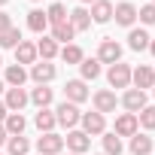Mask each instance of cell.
I'll list each match as a JSON object with an SVG mask.
<instances>
[{"mask_svg":"<svg viewBox=\"0 0 155 155\" xmlns=\"http://www.w3.org/2000/svg\"><path fill=\"white\" fill-rule=\"evenodd\" d=\"M55 119H58V125H61V128H67V131H73L76 125H79V119H82V113H79V107H76V104H70V101H64V104H58V107H55Z\"/></svg>","mask_w":155,"mask_h":155,"instance_id":"cell-1","label":"cell"},{"mask_svg":"<svg viewBox=\"0 0 155 155\" xmlns=\"http://www.w3.org/2000/svg\"><path fill=\"white\" fill-rule=\"evenodd\" d=\"M31 79L37 82V85H49L55 76H58V67L52 64V61H37V64H31Z\"/></svg>","mask_w":155,"mask_h":155,"instance_id":"cell-2","label":"cell"},{"mask_svg":"<svg viewBox=\"0 0 155 155\" xmlns=\"http://www.w3.org/2000/svg\"><path fill=\"white\" fill-rule=\"evenodd\" d=\"M107 82L113 85V88H128L131 85V67L128 64H110V73H107Z\"/></svg>","mask_w":155,"mask_h":155,"instance_id":"cell-3","label":"cell"},{"mask_svg":"<svg viewBox=\"0 0 155 155\" xmlns=\"http://www.w3.org/2000/svg\"><path fill=\"white\" fill-rule=\"evenodd\" d=\"M79 125H82V131H85L88 137H97V134H107V119H104L101 113H82Z\"/></svg>","mask_w":155,"mask_h":155,"instance_id":"cell-4","label":"cell"},{"mask_svg":"<svg viewBox=\"0 0 155 155\" xmlns=\"http://www.w3.org/2000/svg\"><path fill=\"white\" fill-rule=\"evenodd\" d=\"M37 149H40V155H58V152L64 149V137H61V134H55V131H49V134H40V140H37Z\"/></svg>","mask_w":155,"mask_h":155,"instance_id":"cell-5","label":"cell"},{"mask_svg":"<svg viewBox=\"0 0 155 155\" xmlns=\"http://www.w3.org/2000/svg\"><path fill=\"white\" fill-rule=\"evenodd\" d=\"M64 101H70V104H76V107H79L82 101H88L85 82H82V79H67V85H64Z\"/></svg>","mask_w":155,"mask_h":155,"instance_id":"cell-6","label":"cell"},{"mask_svg":"<svg viewBox=\"0 0 155 155\" xmlns=\"http://www.w3.org/2000/svg\"><path fill=\"white\" fill-rule=\"evenodd\" d=\"M64 146H67L70 152H76V155H82V152H88V146H91V137H88L85 131H67V137H64Z\"/></svg>","mask_w":155,"mask_h":155,"instance_id":"cell-7","label":"cell"},{"mask_svg":"<svg viewBox=\"0 0 155 155\" xmlns=\"http://www.w3.org/2000/svg\"><path fill=\"white\" fill-rule=\"evenodd\" d=\"M131 82H134V88H140V91L152 88V85H155V70H152V67H146V64L134 67V70H131Z\"/></svg>","mask_w":155,"mask_h":155,"instance_id":"cell-8","label":"cell"},{"mask_svg":"<svg viewBox=\"0 0 155 155\" xmlns=\"http://www.w3.org/2000/svg\"><path fill=\"white\" fill-rule=\"evenodd\" d=\"M97 61L101 64H119L122 61V46L116 40H104L101 49H97Z\"/></svg>","mask_w":155,"mask_h":155,"instance_id":"cell-9","label":"cell"},{"mask_svg":"<svg viewBox=\"0 0 155 155\" xmlns=\"http://www.w3.org/2000/svg\"><path fill=\"white\" fill-rule=\"evenodd\" d=\"M3 104H6V110H9V113H21V110L31 104V97H28V91H25V88H6Z\"/></svg>","mask_w":155,"mask_h":155,"instance_id":"cell-10","label":"cell"},{"mask_svg":"<svg viewBox=\"0 0 155 155\" xmlns=\"http://www.w3.org/2000/svg\"><path fill=\"white\" fill-rule=\"evenodd\" d=\"M91 101H94V113H101V116H104V113H116V104H119V101H116V91H110V88L94 91Z\"/></svg>","mask_w":155,"mask_h":155,"instance_id":"cell-11","label":"cell"},{"mask_svg":"<svg viewBox=\"0 0 155 155\" xmlns=\"http://www.w3.org/2000/svg\"><path fill=\"white\" fill-rule=\"evenodd\" d=\"M122 107H125L128 113L137 116L143 107H149V104H146V91H140V88H128V91L122 94Z\"/></svg>","mask_w":155,"mask_h":155,"instance_id":"cell-12","label":"cell"},{"mask_svg":"<svg viewBox=\"0 0 155 155\" xmlns=\"http://www.w3.org/2000/svg\"><path fill=\"white\" fill-rule=\"evenodd\" d=\"M137 116L134 113H122V116H116V128H113V134L116 137H134L137 134Z\"/></svg>","mask_w":155,"mask_h":155,"instance_id":"cell-13","label":"cell"},{"mask_svg":"<svg viewBox=\"0 0 155 155\" xmlns=\"http://www.w3.org/2000/svg\"><path fill=\"white\" fill-rule=\"evenodd\" d=\"M113 18L122 25V28H131L134 21H137V6L134 3H128V0H125V3H119V6H113Z\"/></svg>","mask_w":155,"mask_h":155,"instance_id":"cell-14","label":"cell"},{"mask_svg":"<svg viewBox=\"0 0 155 155\" xmlns=\"http://www.w3.org/2000/svg\"><path fill=\"white\" fill-rule=\"evenodd\" d=\"M67 21H70V28H73L76 34H82V31H88V28H91V15H88V9H85V6H76L73 12H67Z\"/></svg>","mask_w":155,"mask_h":155,"instance_id":"cell-15","label":"cell"},{"mask_svg":"<svg viewBox=\"0 0 155 155\" xmlns=\"http://www.w3.org/2000/svg\"><path fill=\"white\" fill-rule=\"evenodd\" d=\"M37 43H28V40H21L18 46H15V64H37Z\"/></svg>","mask_w":155,"mask_h":155,"instance_id":"cell-16","label":"cell"},{"mask_svg":"<svg viewBox=\"0 0 155 155\" xmlns=\"http://www.w3.org/2000/svg\"><path fill=\"white\" fill-rule=\"evenodd\" d=\"M88 15H91L94 25H107V21L113 18V3H110V0H94Z\"/></svg>","mask_w":155,"mask_h":155,"instance_id":"cell-17","label":"cell"},{"mask_svg":"<svg viewBox=\"0 0 155 155\" xmlns=\"http://www.w3.org/2000/svg\"><path fill=\"white\" fill-rule=\"evenodd\" d=\"M3 82H6L9 88H21V85L28 82V70H25L21 64H9V67H6V76H3Z\"/></svg>","mask_w":155,"mask_h":155,"instance_id":"cell-18","label":"cell"},{"mask_svg":"<svg viewBox=\"0 0 155 155\" xmlns=\"http://www.w3.org/2000/svg\"><path fill=\"white\" fill-rule=\"evenodd\" d=\"M34 125L40 128V134H49V131H55L58 119H55V113L46 107V110H37V116H34Z\"/></svg>","mask_w":155,"mask_h":155,"instance_id":"cell-19","label":"cell"},{"mask_svg":"<svg viewBox=\"0 0 155 155\" xmlns=\"http://www.w3.org/2000/svg\"><path fill=\"white\" fill-rule=\"evenodd\" d=\"M3 128H6V134H9V137H18V134H25L28 122H25V116H21V113H9V116L3 119Z\"/></svg>","mask_w":155,"mask_h":155,"instance_id":"cell-20","label":"cell"},{"mask_svg":"<svg viewBox=\"0 0 155 155\" xmlns=\"http://www.w3.org/2000/svg\"><path fill=\"white\" fill-rule=\"evenodd\" d=\"M128 149H131V155H149V152H152V137L137 131V134L131 137V146H128Z\"/></svg>","mask_w":155,"mask_h":155,"instance_id":"cell-21","label":"cell"},{"mask_svg":"<svg viewBox=\"0 0 155 155\" xmlns=\"http://www.w3.org/2000/svg\"><path fill=\"white\" fill-rule=\"evenodd\" d=\"M28 97H31V104H34L37 110H46V107L52 104V88H49V85H37Z\"/></svg>","mask_w":155,"mask_h":155,"instance_id":"cell-22","label":"cell"},{"mask_svg":"<svg viewBox=\"0 0 155 155\" xmlns=\"http://www.w3.org/2000/svg\"><path fill=\"white\" fill-rule=\"evenodd\" d=\"M79 73H82V82H88V79H97V76H101V61H97V58H82V64H79Z\"/></svg>","mask_w":155,"mask_h":155,"instance_id":"cell-23","label":"cell"},{"mask_svg":"<svg viewBox=\"0 0 155 155\" xmlns=\"http://www.w3.org/2000/svg\"><path fill=\"white\" fill-rule=\"evenodd\" d=\"M28 28H31L34 34H43V31L49 28V18H46V12H43V9H31V12H28Z\"/></svg>","mask_w":155,"mask_h":155,"instance_id":"cell-24","label":"cell"},{"mask_svg":"<svg viewBox=\"0 0 155 155\" xmlns=\"http://www.w3.org/2000/svg\"><path fill=\"white\" fill-rule=\"evenodd\" d=\"M128 46H131L134 52H143V49H149V34H146L143 28H134V31L128 34Z\"/></svg>","mask_w":155,"mask_h":155,"instance_id":"cell-25","label":"cell"},{"mask_svg":"<svg viewBox=\"0 0 155 155\" xmlns=\"http://www.w3.org/2000/svg\"><path fill=\"white\" fill-rule=\"evenodd\" d=\"M37 55H40L43 61H52V58H58V43H55L52 37H43V40L37 43Z\"/></svg>","mask_w":155,"mask_h":155,"instance_id":"cell-26","label":"cell"},{"mask_svg":"<svg viewBox=\"0 0 155 155\" xmlns=\"http://www.w3.org/2000/svg\"><path fill=\"white\" fill-rule=\"evenodd\" d=\"M6 149H9V155H28V152H31V140H28L25 134L9 137V140H6Z\"/></svg>","mask_w":155,"mask_h":155,"instance_id":"cell-27","label":"cell"},{"mask_svg":"<svg viewBox=\"0 0 155 155\" xmlns=\"http://www.w3.org/2000/svg\"><path fill=\"white\" fill-rule=\"evenodd\" d=\"M58 55H61V61H64V64H82V58H85V52H82L79 46H76V43L64 46V49H61Z\"/></svg>","mask_w":155,"mask_h":155,"instance_id":"cell-28","label":"cell"},{"mask_svg":"<svg viewBox=\"0 0 155 155\" xmlns=\"http://www.w3.org/2000/svg\"><path fill=\"white\" fill-rule=\"evenodd\" d=\"M76 37V31L70 28V21H64V25H55L52 28V40L55 43H64V46H70V40Z\"/></svg>","mask_w":155,"mask_h":155,"instance_id":"cell-29","label":"cell"},{"mask_svg":"<svg viewBox=\"0 0 155 155\" xmlns=\"http://www.w3.org/2000/svg\"><path fill=\"white\" fill-rule=\"evenodd\" d=\"M46 18H49L52 28H55V25H64V21H67V6H64V3H52V6L46 9Z\"/></svg>","mask_w":155,"mask_h":155,"instance_id":"cell-30","label":"cell"},{"mask_svg":"<svg viewBox=\"0 0 155 155\" xmlns=\"http://www.w3.org/2000/svg\"><path fill=\"white\" fill-rule=\"evenodd\" d=\"M101 140H104V155H122V149H125V146H122V137H116V134L110 131V134H104Z\"/></svg>","mask_w":155,"mask_h":155,"instance_id":"cell-31","label":"cell"},{"mask_svg":"<svg viewBox=\"0 0 155 155\" xmlns=\"http://www.w3.org/2000/svg\"><path fill=\"white\" fill-rule=\"evenodd\" d=\"M18 43H21V31H18L15 25H12L9 31H3V34H0V49H15Z\"/></svg>","mask_w":155,"mask_h":155,"instance_id":"cell-32","label":"cell"},{"mask_svg":"<svg viewBox=\"0 0 155 155\" xmlns=\"http://www.w3.org/2000/svg\"><path fill=\"white\" fill-rule=\"evenodd\" d=\"M137 125H143L146 131H155V107H143L137 113Z\"/></svg>","mask_w":155,"mask_h":155,"instance_id":"cell-33","label":"cell"},{"mask_svg":"<svg viewBox=\"0 0 155 155\" xmlns=\"http://www.w3.org/2000/svg\"><path fill=\"white\" fill-rule=\"evenodd\" d=\"M137 18H140L143 25H155V3H146V6H140V9H137Z\"/></svg>","mask_w":155,"mask_h":155,"instance_id":"cell-34","label":"cell"},{"mask_svg":"<svg viewBox=\"0 0 155 155\" xmlns=\"http://www.w3.org/2000/svg\"><path fill=\"white\" fill-rule=\"evenodd\" d=\"M9 28H12V15H9V12H0V34L9 31Z\"/></svg>","mask_w":155,"mask_h":155,"instance_id":"cell-35","label":"cell"},{"mask_svg":"<svg viewBox=\"0 0 155 155\" xmlns=\"http://www.w3.org/2000/svg\"><path fill=\"white\" fill-rule=\"evenodd\" d=\"M6 116H9V110H6V104H3V101H0V125H3V119H6Z\"/></svg>","mask_w":155,"mask_h":155,"instance_id":"cell-36","label":"cell"},{"mask_svg":"<svg viewBox=\"0 0 155 155\" xmlns=\"http://www.w3.org/2000/svg\"><path fill=\"white\" fill-rule=\"evenodd\" d=\"M6 140H9V134H6V128L0 125V146H6Z\"/></svg>","mask_w":155,"mask_h":155,"instance_id":"cell-37","label":"cell"},{"mask_svg":"<svg viewBox=\"0 0 155 155\" xmlns=\"http://www.w3.org/2000/svg\"><path fill=\"white\" fill-rule=\"evenodd\" d=\"M149 52H152V55H155V40H149Z\"/></svg>","mask_w":155,"mask_h":155,"instance_id":"cell-38","label":"cell"},{"mask_svg":"<svg viewBox=\"0 0 155 155\" xmlns=\"http://www.w3.org/2000/svg\"><path fill=\"white\" fill-rule=\"evenodd\" d=\"M3 91H6V82H3V79H0V94H3Z\"/></svg>","mask_w":155,"mask_h":155,"instance_id":"cell-39","label":"cell"},{"mask_svg":"<svg viewBox=\"0 0 155 155\" xmlns=\"http://www.w3.org/2000/svg\"><path fill=\"white\" fill-rule=\"evenodd\" d=\"M3 3H9V0H0V6H3Z\"/></svg>","mask_w":155,"mask_h":155,"instance_id":"cell-40","label":"cell"},{"mask_svg":"<svg viewBox=\"0 0 155 155\" xmlns=\"http://www.w3.org/2000/svg\"><path fill=\"white\" fill-rule=\"evenodd\" d=\"M82 3H94V0H82Z\"/></svg>","mask_w":155,"mask_h":155,"instance_id":"cell-41","label":"cell"},{"mask_svg":"<svg viewBox=\"0 0 155 155\" xmlns=\"http://www.w3.org/2000/svg\"><path fill=\"white\" fill-rule=\"evenodd\" d=\"M152 94H155V85H152Z\"/></svg>","mask_w":155,"mask_h":155,"instance_id":"cell-42","label":"cell"},{"mask_svg":"<svg viewBox=\"0 0 155 155\" xmlns=\"http://www.w3.org/2000/svg\"><path fill=\"white\" fill-rule=\"evenodd\" d=\"M0 64H3V58H0Z\"/></svg>","mask_w":155,"mask_h":155,"instance_id":"cell-43","label":"cell"},{"mask_svg":"<svg viewBox=\"0 0 155 155\" xmlns=\"http://www.w3.org/2000/svg\"><path fill=\"white\" fill-rule=\"evenodd\" d=\"M149 3H155V0H149Z\"/></svg>","mask_w":155,"mask_h":155,"instance_id":"cell-44","label":"cell"},{"mask_svg":"<svg viewBox=\"0 0 155 155\" xmlns=\"http://www.w3.org/2000/svg\"><path fill=\"white\" fill-rule=\"evenodd\" d=\"M70 155H76V152H70Z\"/></svg>","mask_w":155,"mask_h":155,"instance_id":"cell-45","label":"cell"},{"mask_svg":"<svg viewBox=\"0 0 155 155\" xmlns=\"http://www.w3.org/2000/svg\"><path fill=\"white\" fill-rule=\"evenodd\" d=\"M34 3H37V0H34Z\"/></svg>","mask_w":155,"mask_h":155,"instance_id":"cell-46","label":"cell"},{"mask_svg":"<svg viewBox=\"0 0 155 155\" xmlns=\"http://www.w3.org/2000/svg\"><path fill=\"white\" fill-rule=\"evenodd\" d=\"M101 155H104V152H101Z\"/></svg>","mask_w":155,"mask_h":155,"instance_id":"cell-47","label":"cell"}]
</instances>
